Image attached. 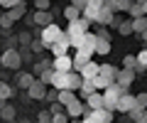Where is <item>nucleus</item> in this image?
I'll return each instance as SVG.
<instances>
[{
    "instance_id": "obj_34",
    "label": "nucleus",
    "mask_w": 147,
    "mask_h": 123,
    "mask_svg": "<svg viewBox=\"0 0 147 123\" xmlns=\"http://www.w3.org/2000/svg\"><path fill=\"white\" fill-rule=\"evenodd\" d=\"M71 5H74V7H79V10H81V7H84V5H86V0H74Z\"/></svg>"
},
{
    "instance_id": "obj_15",
    "label": "nucleus",
    "mask_w": 147,
    "mask_h": 123,
    "mask_svg": "<svg viewBox=\"0 0 147 123\" xmlns=\"http://www.w3.org/2000/svg\"><path fill=\"white\" fill-rule=\"evenodd\" d=\"M108 52H110L108 37H98L96 39V47H93V54H108Z\"/></svg>"
},
{
    "instance_id": "obj_18",
    "label": "nucleus",
    "mask_w": 147,
    "mask_h": 123,
    "mask_svg": "<svg viewBox=\"0 0 147 123\" xmlns=\"http://www.w3.org/2000/svg\"><path fill=\"white\" fill-rule=\"evenodd\" d=\"M91 81H93V86H96L98 91H103V89H105V86H108V84H110L113 79H110V76H105V74H96V76H93Z\"/></svg>"
},
{
    "instance_id": "obj_20",
    "label": "nucleus",
    "mask_w": 147,
    "mask_h": 123,
    "mask_svg": "<svg viewBox=\"0 0 147 123\" xmlns=\"http://www.w3.org/2000/svg\"><path fill=\"white\" fill-rule=\"evenodd\" d=\"M39 81H44L47 86H52V81H54V69H52V67H44V69H42V76H39Z\"/></svg>"
},
{
    "instance_id": "obj_10",
    "label": "nucleus",
    "mask_w": 147,
    "mask_h": 123,
    "mask_svg": "<svg viewBox=\"0 0 147 123\" xmlns=\"http://www.w3.org/2000/svg\"><path fill=\"white\" fill-rule=\"evenodd\" d=\"M64 108H66V116L69 118H81V116H84V111H86V106L79 101V96L74 99V101H69Z\"/></svg>"
},
{
    "instance_id": "obj_27",
    "label": "nucleus",
    "mask_w": 147,
    "mask_h": 123,
    "mask_svg": "<svg viewBox=\"0 0 147 123\" xmlns=\"http://www.w3.org/2000/svg\"><path fill=\"white\" fill-rule=\"evenodd\" d=\"M135 101H137V108H145V103H147V94H137Z\"/></svg>"
},
{
    "instance_id": "obj_31",
    "label": "nucleus",
    "mask_w": 147,
    "mask_h": 123,
    "mask_svg": "<svg viewBox=\"0 0 147 123\" xmlns=\"http://www.w3.org/2000/svg\"><path fill=\"white\" fill-rule=\"evenodd\" d=\"M17 3H20V0H0L3 7H12V5H17Z\"/></svg>"
},
{
    "instance_id": "obj_35",
    "label": "nucleus",
    "mask_w": 147,
    "mask_h": 123,
    "mask_svg": "<svg viewBox=\"0 0 147 123\" xmlns=\"http://www.w3.org/2000/svg\"><path fill=\"white\" fill-rule=\"evenodd\" d=\"M0 108H3V99H0Z\"/></svg>"
},
{
    "instance_id": "obj_26",
    "label": "nucleus",
    "mask_w": 147,
    "mask_h": 123,
    "mask_svg": "<svg viewBox=\"0 0 147 123\" xmlns=\"http://www.w3.org/2000/svg\"><path fill=\"white\" fill-rule=\"evenodd\" d=\"M123 67H125V69H135V54H127V57L123 59Z\"/></svg>"
},
{
    "instance_id": "obj_23",
    "label": "nucleus",
    "mask_w": 147,
    "mask_h": 123,
    "mask_svg": "<svg viewBox=\"0 0 147 123\" xmlns=\"http://www.w3.org/2000/svg\"><path fill=\"white\" fill-rule=\"evenodd\" d=\"M118 32H120V35H132V20L118 22Z\"/></svg>"
},
{
    "instance_id": "obj_32",
    "label": "nucleus",
    "mask_w": 147,
    "mask_h": 123,
    "mask_svg": "<svg viewBox=\"0 0 147 123\" xmlns=\"http://www.w3.org/2000/svg\"><path fill=\"white\" fill-rule=\"evenodd\" d=\"M61 108H64V103H52V113H59V111H61Z\"/></svg>"
},
{
    "instance_id": "obj_5",
    "label": "nucleus",
    "mask_w": 147,
    "mask_h": 123,
    "mask_svg": "<svg viewBox=\"0 0 147 123\" xmlns=\"http://www.w3.org/2000/svg\"><path fill=\"white\" fill-rule=\"evenodd\" d=\"M0 64L5 67V69H17V67L22 64V57H20V52L17 49H5L3 52V57H0Z\"/></svg>"
},
{
    "instance_id": "obj_30",
    "label": "nucleus",
    "mask_w": 147,
    "mask_h": 123,
    "mask_svg": "<svg viewBox=\"0 0 147 123\" xmlns=\"http://www.w3.org/2000/svg\"><path fill=\"white\" fill-rule=\"evenodd\" d=\"M34 5H37V10H47V7H49V0H34Z\"/></svg>"
},
{
    "instance_id": "obj_29",
    "label": "nucleus",
    "mask_w": 147,
    "mask_h": 123,
    "mask_svg": "<svg viewBox=\"0 0 147 123\" xmlns=\"http://www.w3.org/2000/svg\"><path fill=\"white\" fill-rule=\"evenodd\" d=\"M66 113H61V111H59V113H54V116H52V121H57V123H64V121H66Z\"/></svg>"
},
{
    "instance_id": "obj_12",
    "label": "nucleus",
    "mask_w": 147,
    "mask_h": 123,
    "mask_svg": "<svg viewBox=\"0 0 147 123\" xmlns=\"http://www.w3.org/2000/svg\"><path fill=\"white\" fill-rule=\"evenodd\" d=\"M132 79H135V69H125V67H123V69H118V74H115V81L120 86H130L132 84Z\"/></svg>"
},
{
    "instance_id": "obj_19",
    "label": "nucleus",
    "mask_w": 147,
    "mask_h": 123,
    "mask_svg": "<svg viewBox=\"0 0 147 123\" xmlns=\"http://www.w3.org/2000/svg\"><path fill=\"white\" fill-rule=\"evenodd\" d=\"M98 74H105V76H110V79L115 81V74H118V69L113 64H98Z\"/></svg>"
},
{
    "instance_id": "obj_16",
    "label": "nucleus",
    "mask_w": 147,
    "mask_h": 123,
    "mask_svg": "<svg viewBox=\"0 0 147 123\" xmlns=\"http://www.w3.org/2000/svg\"><path fill=\"white\" fill-rule=\"evenodd\" d=\"M86 103H88V108H100L103 106V96H100L98 91H91L88 96H86Z\"/></svg>"
},
{
    "instance_id": "obj_36",
    "label": "nucleus",
    "mask_w": 147,
    "mask_h": 123,
    "mask_svg": "<svg viewBox=\"0 0 147 123\" xmlns=\"http://www.w3.org/2000/svg\"><path fill=\"white\" fill-rule=\"evenodd\" d=\"M103 3H108V0H103Z\"/></svg>"
},
{
    "instance_id": "obj_4",
    "label": "nucleus",
    "mask_w": 147,
    "mask_h": 123,
    "mask_svg": "<svg viewBox=\"0 0 147 123\" xmlns=\"http://www.w3.org/2000/svg\"><path fill=\"white\" fill-rule=\"evenodd\" d=\"M135 108H137V101H135V96H132L130 91H123L120 96H118V101H115V111L130 113V111H135Z\"/></svg>"
},
{
    "instance_id": "obj_25",
    "label": "nucleus",
    "mask_w": 147,
    "mask_h": 123,
    "mask_svg": "<svg viewBox=\"0 0 147 123\" xmlns=\"http://www.w3.org/2000/svg\"><path fill=\"white\" fill-rule=\"evenodd\" d=\"M0 116L5 118V121H12V118H15V108H10V106H3V108H0Z\"/></svg>"
},
{
    "instance_id": "obj_33",
    "label": "nucleus",
    "mask_w": 147,
    "mask_h": 123,
    "mask_svg": "<svg viewBox=\"0 0 147 123\" xmlns=\"http://www.w3.org/2000/svg\"><path fill=\"white\" fill-rule=\"evenodd\" d=\"M37 118H39V121H42V123H47V121H52V116H49V113H39V116H37Z\"/></svg>"
},
{
    "instance_id": "obj_14",
    "label": "nucleus",
    "mask_w": 147,
    "mask_h": 123,
    "mask_svg": "<svg viewBox=\"0 0 147 123\" xmlns=\"http://www.w3.org/2000/svg\"><path fill=\"white\" fill-rule=\"evenodd\" d=\"M127 15L130 17H142L145 15V0H137L135 5L130 3V5H127Z\"/></svg>"
},
{
    "instance_id": "obj_3",
    "label": "nucleus",
    "mask_w": 147,
    "mask_h": 123,
    "mask_svg": "<svg viewBox=\"0 0 147 123\" xmlns=\"http://www.w3.org/2000/svg\"><path fill=\"white\" fill-rule=\"evenodd\" d=\"M61 35H64L61 27H59L57 22H49V25H44V30H42V39H39V42H42V47H49V44H52L54 39H59Z\"/></svg>"
},
{
    "instance_id": "obj_2",
    "label": "nucleus",
    "mask_w": 147,
    "mask_h": 123,
    "mask_svg": "<svg viewBox=\"0 0 147 123\" xmlns=\"http://www.w3.org/2000/svg\"><path fill=\"white\" fill-rule=\"evenodd\" d=\"M84 121L86 123H108L113 121V111H108V108H88V111H84Z\"/></svg>"
},
{
    "instance_id": "obj_13",
    "label": "nucleus",
    "mask_w": 147,
    "mask_h": 123,
    "mask_svg": "<svg viewBox=\"0 0 147 123\" xmlns=\"http://www.w3.org/2000/svg\"><path fill=\"white\" fill-rule=\"evenodd\" d=\"M79 74H81V79H93V76L98 74V64H96L93 59H88V62L79 69Z\"/></svg>"
},
{
    "instance_id": "obj_22",
    "label": "nucleus",
    "mask_w": 147,
    "mask_h": 123,
    "mask_svg": "<svg viewBox=\"0 0 147 123\" xmlns=\"http://www.w3.org/2000/svg\"><path fill=\"white\" fill-rule=\"evenodd\" d=\"M64 17H66V20H76V17H81V10L74 7V5H69L66 10H64Z\"/></svg>"
},
{
    "instance_id": "obj_28",
    "label": "nucleus",
    "mask_w": 147,
    "mask_h": 123,
    "mask_svg": "<svg viewBox=\"0 0 147 123\" xmlns=\"http://www.w3.org/2000/svg\"><path fill=\"white\" fill-rule=\"evenodd\" d=\"M10 25H12V20H10V15L5 12V15L0 17V27H10Z\"/></svg>"
},
{
    "instance_id": "obj_7",
    "label": "nucleus",
    "mask_w": 147,
    "mask_h": 123,
    "mask_svg": "<svg viewBox=\"0 0 147 123\" xmlns=\"http://www.w3.org/2000/svg\"><path fill=\"white\" fill-rule=\"evenodd\" d=\"M27 94H30V99H37V101H42L44 94H47V84L39 79H34L30 86H27Z\"/></svg>"
},
{
    "instance_id": "obj_21",
    "label": "nucleus",
    "mask_w": 147,
    "mask_h": 123,
    "mask_svg": "<svg viewBox=\"0 0 147 123\" xmlns=\"http://www.w3.org/2000/svg\"><path fill=\"white\" fill-rule=\"evenodd\" d=\"M12 94H15V89H12L10 84H5V81H0V99L5 101V99H10Z\"/></svg>"
},
{
    "instance_id": "obj_9",
    "label": "nucleus",
    "mask_w": 147,
    "mask_h": 123,
    "mask_svg": "<svg viewBox=\"0 0 147 123\" xmlns=\"http://www.w3.org/2000/svg\"><path fill=\"white\" fill-rule=\"evenodd\" d=\"M27 20L32 22V25H49V22H54L52 20V12L49 10H37V12H30V17H27Z\"/></svg>"
},
{
    "instance_id": "obj_1",
    "label": "nucleus",
    "mask_w": 147,
    "mask_h": 123,
    "mask_svg": "<svg viewBox=\"0 0 147 123\" xmlns=\"http://www.w3.org/2000/svg\"><path fill=\"white\" fill-rule=\"evenodd\" d=\"M88 25H91V22L86 20V17H84V20H81V17H76V20H69V27H66V32H64V35H66L69 44H71L74 49L79 47V42H81V37H84V32L88 30Z\"/></svg>"
},
{
    "instance_id": "obj_17",
    "label": "nucleus",
    "mask_w": 147,
    "mask_h": 123,
    "mask_svg": "<svg viewBox=\"0 0 147 123\" xmlns=\"http://www.w3.org/2000/svg\"><path fill=\"white\" fill-rule=\"evenodd\" d=\"M130 20H132V32L145 37V15L142 17H130Z\"/></svg>"
},
{
    "instance_id": "obj_11",
    "label": "nucleus",
    "mask_w": 147,
    "mask_h": 123,
    "mask_svg": "<svg viewBox=\"0 0 147 123\" xmlns=\"http://www.w3.org/2000/svg\"><path fill=\"white\" fill-rule=\"evenodd\" d=\"M69 47H71V44H69L66 35H61L59 39H54V42L49 44V49H52V54H54V57H59V54H69Z\"/></svg>"
},
{
    "instance_id": "obj_24",
    "label": "nucleus",
    "mask_w": 147,
    "mask_h": 123,
    "mask_svg": "<svg viewBox=\"0 0 147 123\" xmlns=\"http://www.w3.org/2000/svg\"><path fill=\"white\" fill-rule=\"evenodd\" d=\"M34 81V74H20V79H17V86H22V89H27V86Z\"/></svg>"
},
{
    "instance_id": "obj_6",
    "label": "nucleus",
    "mask_w": 147,
    "mask_h": 123,
    "mask_svg": "<svg viewBox=\"0 0 147 123\" xmlns=\"http://www.w3.org/2000/svg\"><path fill=\"white\" fill-rule=\"evenodd\" d=\"M113 15H115V10H113V5H110V3H103V5H100V10L96 12V20L93 22H98V25H108L110 20H113Z\"/></svg>"
},
{
    "instance_id": "obj_8",
    "label": "nucleus",
    "mask_w": 147,
    "mask_h": 123,
    "mask_svg": "<svg viewBox=\"0 0 147 123\" xmlns=\"http://www.w3.org/2000/svg\"><path fill=\"white\" fill-rule=\"evenodd\" d=\"M49 67L57 71H71V54H59L54 57V62H49Z\"/></svg>"
}]
</instances>
